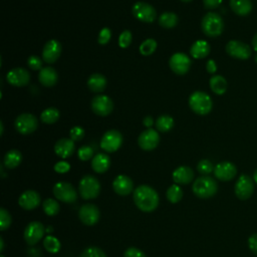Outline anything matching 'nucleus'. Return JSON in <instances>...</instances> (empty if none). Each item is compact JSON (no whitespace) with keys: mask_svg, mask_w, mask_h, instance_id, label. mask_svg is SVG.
I'll list each match as a JSON object with an SVG mask.
<instances>
[{"mask_svg":"<svg viewBox=\"0 0 257 257\" xmlns=\"http://www.w3.org/2000/svg\"><path fill=\"white\" fill-rule=\"evenodd\" d=\"M159 195L148 185H140L134 191V202L143 212H153L159 206Z\"/></svg>","mask_w":257,"mask_h":257,"instance_id":"f257e3e1","label":"nucleus"},{"mask_svg":"<svg viewBox=\"0 0 257 257\" xmlns=\"http://www.w3.org/2000/svg\"><path fill=\"white\" fill-rule=\"evenodd\" d=\"M193 193L200 199H208L216 195L218 184L212 177L201 176L195 180L192 187Z\"/></svg>","mask_w":257,"mask_h":257,"instance_id":"f03ea898","label":"nucleus"},{"mask_svg":"<svg viewBox=\"0 0 257 257\" xmlns=\"http://www.w3.org/2000/svg\"><path fill=\"white\" fill-rule=\"evenodd\" d=\"M201 28L207 36L218 37L224 30V21L218 13L208 12L202 18Z\"/></svg>","mask_w":257,"mask_h":257,"instance_id":"7ed1b4c3","label":"nucleus"},{"mask_svg":"<svg viewBox=\"0 0 257 257\" xmlns=\"http://www.w3.org/2000/svg\"><path fill=\"white\" fill-rule=\"evenodd\" d=\"M191 109L200 115L208 114L213 107V102L209 94L204 91H195L189 97Z\"/></svg>","mask_w":257,"mask_h":257,"instance_id":"20e7f679","label":"nucleus"},{"mask_svg":"<svg viewBox=\"0 0 257 257\" xmlns=\"http://www.w3.org/2000/svg\"><path fill=\"white\" fill-rule=\"evenodd\" d=\"M79 194L82 199L90 200L96 198L100 193V184L98 180L90 175L82 177L78 185Z\"/></svg>","mask_w":257,"mask_h":257,"instance_id":"39448f33","label":"nucleus"},{"mask_svg":"<svg viewBox=\"0 0 257 257\" xmlns=\"http://www.w3.org/2000/svg\"><path fill=\"white\" fill-rule=\"evenodd\" d=\"M133 15L140 21L146 23H152L157 18L156 9L149 3L146 2H136L132 8Z\"/></svg>","mask_w":257,"mask_h":257,"instance_id":"423d86ee","label":"nucleus"},{"mask_svg":"<svg viewBox=\"0 0 257 257\" xmlns=\"http://www.w3.org/2000/svg\"><path fill=\"white\" fill-rule=\"evenodd\" d=\"M54 197L64 203H73L77 200V193L73 186L67 182H58L53 187Z\"/></svg>","mask_w":257,"mask_h":257,"instance_id":"0eeeda50","label":"nucleus"},{"mask_svg":"<svg viewBox=\"0 0 257 257\" xmlns=\"http://www.w3.org/2000/svg\"><path fill=\"white\" fill-rule=\"evenodd\" d=\"M122 144V136L116 130L107 131L100 140V148L106 153H114Z\"/></svg>","mask_w":257,"mask_h":257,"instance_id":"6e6552de","label":"nucleus"},{"mask_svg":"<svg viewBox=\"0 0 257 257\" xmlns=\"http://www.w3.org/2000/svg\"><path fill=\"white\" fill-rule=\"evenodd\" d=\"M254 192V180L248 175H241L235 184V195L239 200L249 199Z\"/></svg>","mask_w":257,"mask_h":257,"instance_id":"1a4fd4ad","label":"nucleus"},{"mask_svg":"<svg viewBox=\"0 0 257 257\" xmlns=\"http://www.w3.org/2000/svg\"><path fill=\"white\" fill-rule=\"evenodd\" d=\"M226 52L234 58L246 60L251 56L252 49L247 43L239 40H230L226 44Z\"/></svg>","mask_w":257,"mask_h":257,"instance_id":"9d476101","label":"nucleus"},{"mask_svg":"<svg viewBox=\"0 0 257 257\" xmlns=\"http://www.w3.org/2000/svg\"><path fill=\"white\" fill-rule=\"evenodd\" d=\"M191 64H192V61L190 57L187 54L182 52L174 53L169 60L170 68L176 74H179V75L186 74L189 71Z\"/></svg>","mask_w":257,"mask_h":257,"instance_id":"9b49d317","label":"nucleus"},{"mask_svg":"<svg viewBox=\"0 0 257 257\" xmlns=\"http://www.w3.org/2000/svg\"><path fill=\"white\" fill-rule=\"evenodd\" d=\"M38 125V120L34 114L21 113L15 119V127L21 135L32 134Z\"/></svg>","mask_w":257,"mask_h":257,"instance_id":"f8f14e48","label":"nucleus"},{"mask_svg":"<svg viewBox=\"0 0 257 257\" xmlns=\"http://www.w3.org/2000/svg\"><path fill=\"white\" fill-rule=\"evenodd\" d=\"M91 109L97 115L106 116L113 109L112 99L107 95H96L91 100Z\"/></svg>","mask_w":257,"mask_h":257,"instance_id":"ddd939ff","label":"nucleus"},{"mask_svg":"<svg viewBox=\"0 0 257 257\" xmlns=\"http://www.w3.org/2000/svg\"><path fill=\"white\" fill-rule=\"evenodd\" d=\"M160 143V135L154 128H148L141 133L138 138V144L144 151H153Z\"/></svg>","mask_w":257,"mask_h":257,"instance_id":"4468645a","label":"nucleus"},{"mask_svg":"<svg viewBox=\"0 0 257 257\" xmlns=\"http://www.w3.org/2000/svg\"><path fill=\"white\" fill-rule=\"evenodd\" d=\"M45 232L44 226L38 221L30 222L24 230V240L28 245H35L40 241Z\"/></svg>","mask_w":257,"mask_h":257,"instance_id":"2eb2a0df","label":"nucleus"},{"mask_svg":"<svg viewBox=\"0 0 257 257\" xmlns=\"http://www.w3.org/2000/svg\"><path fill=\"white\" fill-rule=\"evenodd\" d=\"M80 221L86 226H93L99 220V210L93 204H84L78 211Z\"/></svg>","mask_w":257,"mask_h":257,"instance_id":"dca6fc26","label":"nucleus"},{"mask_svg":"<svg viewBox=\"0 0 257 257\" xmlns=\"http://www.w3.org/2000/svg\"><path fill=\"white\" fill-rule=\"evenodd\" d=\"M6 79L11 85L21 87V86H25L29 83L30 73L25 68L16 67V68H12L11 70L8 71V73L6 75Z\"/></svg>","mask_w":257,"mask_h":257,"instance_id":"f3484780","label":"nucleus"},{"mask_svg":"<svg viewBox=\"0 0 257 257\" xmlns=\"http://www.w3.org/2000/svg\"><path fill=\"white\" fill-rule=\"evenodd\" d=\"M61 53V44L55 39L48 40L42 49V60L46 63H54Z\"/></svg>","mask_w":257,"mask_h":257,"instance_id":"a211bd4d","label":"nucleus"},{"mask_svg":"<svg viewBox=\"0 0 257 257\" xmlns=\"http://www.w3.org/2000/svg\"><path fill=\"white\" fill-rule=\"evenodd\" d=\"M237 174V168L233 163L221 162L214 168V175L220 181H230Z\"/></svg>","mask_w":257,"mask_h":257,"instance_id":"6ab92c4d","label":"nucleus"},{"mask_svg":"<svg viewBox=\"0 0 257 257\" xmlns=\"http://www.w3.org/2000/svg\"><path fill=\"white\" fill-rule=\"evenodd\" d=\"M40 195L36 191L28 190L20 195L18 199V204L22 209L30 211L37 208L40 205Z\"/></svg>","mask_w":257,"mask_h":257,"instance_id":"aec40b11","label":"nucleus"},{"mask_svg":"<svg viewBox=\"0 0 257 257\" xmlns=\"http://www.w3.org/2000/svg\"><path fill=\"white\" fill-rule=\"evenodd\" d=\"M113 191L120 196H127L134 189L132 179L125 175H118L112 182Z\"/></svg>","mask_w":257,"mask_h":257,"instance_id":"412c9836","label":"nucleus"},{"mask_svg":"<svg viewBox=\"0 0 257 257\" xmlns=\"http://www.w3.org/2000/svg\"><path fill=\"white\" fill-rule=\"evenodd\" d=\"M74 149H75L74 142L71 139H66V138L60 139L54 145L55 154L62 159L69 158L73 154Z\"/></svg>","mask_w":257,"mask_h":257,"instance_id":"4be33fe9","label":"nucleus"},{"mask_svg":"<svg viewBox=\"0 0 257 257\" xmlns=\"http://www.w3.org/2000/svg\"><path fill=\"white\" fill-rule=\"evenodd\" d=\"M194 172L188 166L178 167L173 172V180L177 185H187L193 181Z\"/></svg>","mask_w":257,"mask_h":257,"instance_id":"5701e85b","label":"nucleus"},{"mask_svg":"<svg viewBox=\"0 0 257 257\" xmlns=\"http://www.w3.org/2000/svg\"><path fill=\"white\" fill-rule=\"evenodd\" d=\"M57 78H58L57 72L53 67L46 66L39 70L38 80L42 85L46 87L53 86L57 82Z\"/></svg>","mask_w":257,"mask_h":257,"instance_id":"b1692460","label":"nucleus"},{"mask_svg":"<svg viewBox=\"0 0 257 257\" xmlns=\"http://www.w3.org/2000/svg\"><path fill=\"white\" fill-rule=\"evenodd\" d=\"M110 166V159L106 154H97L92 158L91 168L95 173L102 174L108 170Z\"/></svg>","mask_w":257,"mask_h":257,"instance_id":"393cba45","label":"nucleus"},{"mask_svg":"<svg viewBox=\"0 0 257 257\" xmlns=\"http://www.w3.org/2000/svg\"><path fill=\"white\" fill-rule=\"evenodd\" d=\"M232 11L239 16H246L251 13L253 4L251 0H230Z\"/></svg>","mask_w":257,"mask_h":257,"instance_id":"a878e982","label":"nucleus"},{"mask_svg":"<svg viewBox=\"0 0 257 257\" xmlns=\"http://www.w3.org/2000/svg\"><path fill=\"white\" fill-rule=\"evenodd\" d=\"M190 53L196 59L205 58L210 53V45L206 40H197L192 44Z\"/></svg>","mask_w":257,"mask_h":257,"instance_id":"bb28decb","label":"nucleus"},{"mask_svg":"<svg viewBox=\"0 0 257 257\" xmlns=\"http://www.w3.org/2000/svg\"><path fill=\"white\" fill-rule=\"evenodd\" d=\"M87 86L93 92H101L106 86V78L100 73H93L87 79Z\"/></svg>","mask_w":257,"mask_h":257,"instance_id":"cd10ccee","label":"nucleus"},{"mask_svg":"<svg viewBox=\"0 0 257 257\" xmlns=\"http://www.w3.org/2000/svg\"><path fill=\"white\" fill-rule=\"evenodd\" d=\"M212 91L218 95H222L227 90V80L222 75H213L209 81Z\"/></svg>","mask_w":257,"mask_h":257,"instance_id":"c85d7f7f","label":"nucleus"},{"mask_svg":"<svg viewBox=\"0 0 257 257\" xmlns=\"http://www.w3.org/2000/svg\"><path fill=\"white\" fill-rule=\"evenodd\" d=\"M22 161V155L17 150H10L4 156V166L7 169H15L20 165Z\"/></svg>","mask_w":257,"mask_h":257,"instance_id":"c756f323","label":"nucleus"},{"mask_svg":"<svg viewBox=\"0 0 257 257\" xmlns=\"http://www.w3.org/2000/svg\"><path fill=\"white\" fill-rule=\"evenodd\" d=\"M178 16L174 12H164L159 17V24L167 29L174 28L178 23Z\"/></svg>","mask_w":257,"mask_h":257,"instance_id":"7c9ffc66","label":"nucleus"},{"mask_svg":"<svg viewBox=\"0 0 257 257\" xmlns=\"http://www.w3.org/2000/svg\"><path fill=\"white\" fill-rule=\"evenodd\" d=\"M156 127L161 133L169 132L174 126V118L171 115L163 114L160 115L156 120Z\"/></svg>","mask_w":257,"mask_h":257,"instance_id":"2f4dec72","label":"nucleus"},{"mask_svg":"<svg viewBox=\"0 0 257 257\" xmlns=\"http://www.w3.org/2000/svg\"><path fill=\"white\" fill-rule=\"evenodd\" d=\"M40 118H41V120H42L44 123L52 124V123H54L55 121H57V119L59 118V110H58L57 108H55V107H48V108H45V109L41 112Z\"/></svg>","mask_w":257,"mask_h":257,"instance_id":"473e14b6","label":"nucleus"},{"mask_svg":"<svg viewBox=\"0 0 257 257\" xmlns=\"http://www.w3.org/2000/svg\"><path fill=\"white\" fill-rule=\"evenodd\" d=\"M182 198H183V190L179 185L175 184L169 187V189L167 190V199L171 203L176 204L180 202Z\"/></svg>","mask_w":257,"mask_h":257,"instance_id":"72a5a7b5","label":"nucleus"},{"mask_svg":"<svg viewBox=\"0 0 257 257\" xmlns=\"http://www.w3.org/2000/svg\"><path fill=\"white\" fill-rule=\"evenodd\" d=\"M42 208H43L44 213L47 216H55V215L58 214L60 207H59V204L56 200L48 198V199L43 201Z\"/></svg>","mask_w":257,"mask_h":257,"instance_id":"f704fd0d","label":"nucleus"},{"mask_svg":"<svg viewBox=\"0 0 257 257\" xmlns=\"http://www.w3.org/2000/svg\"><path fill=\"white\" fill-rule=\"evenodd\" d=\"M156 49H157V41L153 38L146 39L140 45V52L145 56L153 54L156 51Z\"/></svg>","mask_w":257,"mask_h":257,"instance_id":"c9c22d12","label":"nucleus"},{"mask_svg":"<svg viewBox=\"0 0 257 257\" xmlns=\"http://www.w3.org/2000/svg\"><path fill=\"white\" fill-rule=\"evenodd\" d=\"M43 246L46 249V251L50 253H56L60 249V242L57 238L53 236H47L43 241Z\"/></svg>","mask_w":257,"mask_h":257,"instance_id":"e433bc0d","label":"nucleus"},{"mask_svg":"<svg viewBox=\"0 0 257 257\" xmlns=\"http://www.w3.org/2000/svg\"><path fill=\"white\" fill-rule=\"evenodd\" d=\"M214 166L212 164V162H210L209 160H201L198 165H197V170L200 174L207 176L210 173L214 172Z\"/></svg>","mask_w":257,"mask_h":257,"instance_id":"4c0bfd02","label":"nucleus"},{"mask_svg":"<svg viewBox=\"0 0 257 257\" xmlns=\"http://www.w3.org/2000/svg\"><path fill=\"white\" fill-rule=\"evenodd\" d=\"M11 225V216L8 213V211H6V209L1 208L0 209V230L4 231L6 229H8Z\"/></svg>","mask_w":257,"mask_h":257,"instance_id":"58836bf2","label":"nucleus"},{"mask_svg":"<svg viewBox=\"0 0 257 257\" xmlns=\"http://www.w3.org/2000/svg\"><path fill=\"white\" fill-rule=\"evenodd\" d=\"M80 257H106V255L100 248L92 246L84 249Z\"/></svg>","mask_w":257,"mask_h":257,"instance_id":"ea45409f","label":"nucleus"},{"mask_svg":"<svg viewBox=\"0 0 257 257\" xmlns=\"http://www.w3.org/2000/svg\"><path fill=\"white\" fill-rule=\"evenodd\" d=\"M132 32L130 30H123L118 36V45L121 48H126L132 43Z\"/></svg>","mask_w":257,"mask_h":257,"instance_id":"a19ab883","label":"nucleus"},{"mask_svg":"<svg viewBox=\"0 0 257 257\" xmlns=\"http://www.w3.org/2000/svg\"><path fill=\"white\" fill-rule=\"evenodd\" d=\"M77 156L80 161H88L93 157V150L88 146H82L78 149Z\"/></svg>","mask_w":257,"mask_h":257,"instance_id":"79ce46f5","label":"nucleus"},{"mask_svg":"<svg viewBox=\"0 0 257 257\" xmlns=\"http://www.w3.org/2000/svg\"><path fill=\"white\" fill-rule=\"evenodd\" d=\"M110 36H111V31H110V29L107 28V27H103V28L99 31L97 41H98L99 44L104 45V44H106V43L109 41Z\"/></svg>","mask_w":257,"mask_h":257,"instance_id":"37998d69","label":"nucleus"},{"mask_svg":"<svg viewBox=\"0 0 257 257\" xmlns=\"http://www.w3.org/2000/svg\"><path fill=\"white\" fill-rule=\"evenodd\" d=\"M69 136L70 139L73 142H78L80 140H82V138L84 137V130L80 126H73L70 131H69Z\"/></svg>","mask_w":257,"mask_h":257,"instance_id":"c03bdc74","label":"nucleus"},{"mask_svg":"<svg viewBox=\"0 0 257 257\" xmlns=\"http://www.w3.org/2000/svg\"><path fill=\"white\" fill-rule=\"evenodd\" d=\"M27 64L33 70H40L41 66H42V61L38 56L31 55L27 59Z\"/></svg>","mask_w":257,"mask_h":257,"instance_id":"a18cd8bd","label":"nucleus"},{"mask_svg":"<svg viewBox=\"0 0 257 257\" xmlns=\"http://www.w3.org/2000/svg\"><path fill=\"white\" fill-rule=\"evenodd\" d=\"M123 257H146V254L136 247H130L124 251Z\"/></svg>","mask_w":257,"mask_h":257,"instance_id":"49530a36","label":"nucleus"},{"mask_svg":"<svg viewBox=\"0 0 257 257\" xmlns=\"http://www.w3.org/2000/svg\"><path fill=\"white\" fill-rule=\"evenodd\" d=\"M69 170H70V165H69L67 162H65V161L57 162V163L54 165V171H55L56 173L64 174V173H67Z\"/></svg>","mask_w":257,"mask_h":257,"instance_id":"de8ad7c7","label":"nucleus"},{"mask_svg":"<svg viewBox=\"0 0 257 257\" xmlns=\"http://www.w3.org/2000/svg\"><path fill=\"white\" fill-rule=\"evenodd\" d=\"M248 246H249V249L255 255H257V233H253L252 235H250L248 239Z\"/></svg>","mask_w":257,"mask_h":257,"instance_id":"09e8293b","label":"nucleus"},{"mask_svg":"<svg viewBox=\"0 0 257 257\" xmlns=\"http://www.w3.org/2000/svg\"><path fill=\"white\" fill-rule=\"evenodd\" d=\"M223 0H203L204 6L207 9H215L220 6Z\"/></svg>","mask_w":257,"mask_h":257,"instance_id":"8fccbe9b","label":"nucleus"},{"mask_svg":"<svg viewBox=\"0 0 257 257\" xmlns=\"http://www.w3.org/2000/svg\"><path fill=\"white\" fill-rule=\"evenodd\" d=\"M206 68H207V71H208L209 73H212V74L215 73L216 70H217V64H216L215 60L209 59V60L207 61V63H206Z\"/></svg>","mask_w":257,"mask_h":257,"instance_id":"3c124183","label":"nucleus"},{"mask_svg":"<svg viewBox=\"0 0 257 257\" xmlns=\"http://www.w3.org/2000/svg\"><path fill=\"white\" fill-rule=\"evenodd\" d=\"M143 123H144V125H145V126H147L148 128H151V126L154 124V119H153V117H152V116L147 115V116L144 118Z\"/></svg>","mask_w":257,"mask_h":257,"instance_id":"603ef678","label":"nucleus"},{"mask_svg":"<svg viewBox=\"0 0 257 257\" xmlns=\"http://www.w3.org/2000/svg\"><path fill=\"white\" fill-rule=\"evenodd\" d=\"M252 46H253V49L257 52V33L253 36V39H252Z\"/></svg>","mask_w":257,"mask_h":257,"instance_id":"864d4df0","label":"nucleus"},{"mask_svg":"<svg viewBox=\"0 0 257 257\" xmlns=\"http://www.w3.org/2000/svg\"><path fill=\"white\" fill-rule=\"evenodd\" d=\"M253 180H254V182L257 184V169L255 170V172H254V174H253Z\"/></svg>","mask_w":257,"mask_h":257,"instance_id":"5fc2aeb1","label":"nucleus"},{"mask_svg":"<svg viewBox=\"0 0 257 257\" xmlns=\"http://www.w3.org/2000/svg\"><path fill=\"white\" fill-rule=\"evenodd\" d=\"M0 244H1V248H0V251L2 252L4 250V243H3V239L0 238Z\"/></svg>","mask_w":257,"mask_h":257,"instance_id":"6e6d98bb","label":"nucleus"},{"mask_svg":"<svg viewBox=\"0 0 257 257\" xmlns=\"http://www.w3.org/2000/svg\"><path fill=\"white\" fill-rule=\"evenodd\" d=\"M181 1H183V2H190V1H192V0H181Z\"/></svg>","mask_w":257,"mask_h":257,"instance_id":"4d7b16f0","label":"nucleus"},{"mask_svg":"<svg viewBox=\"0 0 257 257\" xmlns=\"http://www.w3.org/2000/svg\"><path fill=\"white\" fill-rule=\"evenodd\" d=\"M255 60H256V62H257V53H256V55H255Z\"/></svg>","mask_w":257,"mask_h":257,"instance_id":"13d9d810","label":"nucleus"},{"mask_svg":"<svg viewBox=\"0 0 257 257\" xmlns=\"http://www.w3.org/2000/svg\"><path fill=\"white\" fill-rule=\"evenodd\" d=\"M0 257H5V256H3V255H1V256H0Z\"/></svg>","mask_w":257,"mask_h":257,"instance_id":"bf43d9fd","label":"nucleus"}]
</instances>
